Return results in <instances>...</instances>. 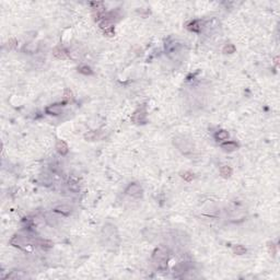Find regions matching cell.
Here are the masks:
<instances>
[{"label":"cell","mask_w":280,"mask_h":280,"mask_svg":"<svg viewBox=\"0 0 280 280\" xmlns=\"http://www.w3.org/2000/svg\"><path fill=\"white\" fill-rule=\"evenodd\" d=\"M54 55H55L57 58H59V59H65V58L67 57V51H66L64 48H61V47H57V48L54 51Z\"/></svg>","instance_id":"obj_10"},{"label":"cell","mask_w":280,"mask_h":280,"mask_svg":"<svg viewBox=\"0 0 280 280\" xmlns=\"http://www.w3.org/2000/svg\"><path fill=\"white\" fill-rule=\"evenodd\" d=\"M146 111L144 109H139L137 112H135L134 115H132V121L136 124H140V123H144L146 122Z\"/></svg>","instance_id":"obj_4"},{"label":"cell","mask_w":280,"mask_h":280,"mask_svg":"<svg viewBox=\"0 0 280 280\" xmlns=\"http://www.w3.org/2000/svg\"><path fill=\"white\" fill-rule=\"evenodd\" d=\"M173 142L176 146V148H177L180 151H182L183 153H188L193 150L190 142L188 141V140H185L184 138H178V137H176V138H174Z\"/></svg>","instance_id":"obj_2"},{"label":"cell","mask_w":280,"mask_h":280,"mask_svg":"<svg viewBox=\"0 0 280 280\" xmlns=\"http://www.w3.org/2000/svg\"><path fill=\"white\" fill-rule=\"evenodd\" d=\"M233 252L235 253L236 255H243L246 253V248L244 247L243 245H235L233 247Z\"/></svg>","instance_id":"obj_15"},{"label":"cell","mask_w":280,"mask_h":280,"mask_svg":"<svg viewBox=\"0 0 280 280\" xmlns=\"http://www.w3.org/2000/svg\"><path fill=\"white\" fill-rule=\"evenodd\" d=\"M56 149L61 155H66L68 153V146L63 140H58L57 144H56Z\"/></svg>","instance_id":"obj_5"},{"label":"cell","mask_w":280,"mask_h":280,"mask_svg":"<svg viewBox=\"0 0 280 280\" xmlns=\"http://www.w3.org/2000/svg\"><path fill=\"white\" fill-rule=\"evenodd\" d=\"M188 269V265L187 263H180L177 264L175 267H174V273H185Z\"/></svg>","instance_id":"obj_12"},{"label":"cell","mask_w":280,"mask_h":280,"mask_svg":"<svg viewBox=\"0 0 280 280\" xmlns=\"http://www.w3.org/2000/svg\"><path fill=\"white\" fill-rule=\"evenodd\" d=\"M46 113L49 115H59L61 113V106L58 104L49 105L46 107Z\"/></svg>","instance_id":"obj_6"},{"label":"cell","mask_w":280,"mask_h":280,"mask_svg":"<svg viewBox=\"0 0 280 280\" xmlns=\"http://www.w3.org/2000/svg\"><path fill=\"white\" fill-rule=\"evenodd\" d=\"M182 177H183L185 181L190 182V181L194 180V174L190 173V172H184V173L182 174Z\"/></svg>","instance_id":"obj_18"},{"label":"cell","mask_w":280,"mask_h":280,"mask_svg":"<svg viewBox=\"0 0 280 280\" xmlns=\"http://www.w3.org/2000/svg\"><path fill=\"white\" fill-rule=\"evenodd\" d=\"M126 194L134 197V198H140L142 196V188L139 184L132 183L126 188Z\"/></svg>","instance_id":"obj_3"},{"label":"cell","mask_w":280,"mask_h":280,"mask_svg":"<svg viewBox=\"0 0 280 280\" xmlns=\"http://www.w3.org/2000/svg\"><path fill=\"white\" fill-rule=\"evenodd\" d=\"M215 138L217 141H222V140H227L229 138V134L225 130H220V131H217L215 135Z\"/></svg>","instance_id":"obj_9"},{"label":"cell","mask_w":280,"mask_h":280,"mask_svg":"<svg viewBox=\"0 0 280 280\" xmlns=\"http://www.w3.org/2000/svg\"><path fill=\"white\" fill-rule=\"evenodd\" d=\"M234 51H235V47H234V45H232V44H228L223 47V53H225V54H232V53H234Z\"/></svg>","instance_id":"obj_17"},{"label":"cell","mask_w":280,"mask_h":280,"mask_svg":"<svg viewBox=\"0 0 280 280\" xmlns=\"http://www.w3.org/2000/svg\"><path fill=\"white\" fill-rule=\"evenodd\" d=\"M202 29V25H200V22L199 21H193L192 23L188 25V30L193 31V32H199Z\"/></svg>","instance_id":"obj_14"},{"label":"cell","mask_w":280,"mask_h":280,"mask_svg":"<svg viewBox=\"0 0 280 280\" xmlns=\"http://www.w3.org/2000/svg\"><path fill=\"white\" fill-rule=\"evenodd\" d=\"M153 262L158 265L159 268H165L167 266V254L163 248H158L153 253Z\"/></svg>","instance_id":"obj_1"},{"label":"cell","mask_w":280,"mask_h":280,"mask_svg":"<svg viewBox=\"0 0 280 280\" xmlns=\"http://www.w3.org/2000/svg\"><path fill=\"white\" fill-rule=\"evenodd\" d=\"M220 174H221V176L222 177H230V176L232 175V169L230 167H227V165H224V167H222L221 169H220Z\"/></svg>","instance_id":"obj_11"},{"label":"cell","mask_w":280,"mask_h":280,"mask_svg":"<svg viewBox=\"0 0 280 280\" xmlns=\"http://www.w3.org/2000/svg\"><path fill=\"white\" fill-rule=\"evenodd\" d=\"M37 245H39L44 250H48L53 246V242L51 241H47V240H38L37 241Z\"/></svg>","instance_id":"obj_13"},{"label":"cell","mask_w":280,"mask_h":280,"mask_svg":"<svg viewBox=\"0 0 280 280\" xmlns=\"http://www.w3.org/2000/svg\"><path fill=\"white\" fill-rule=\"evenodd\" d=\"M55 211L58 213H61L64 216H68L71 213V208L68 205H59L55 208Z\"/></svg>","instance_id":"obj_7"},{"label":"cell","mask_w":280,"mask_h":280,"mask_svg":"<svg viewBox=\"0 0 280 280\" xmlns=\"http://www.w3.org/2000/svg\"><path fill=\"white\" fill-rule=\"evenodd\" d=\"M221 148L225 151H234L236 148H238V144L234 141H227V142H223L221 144Z\"/></svg>","instance_id":"obj_8"},{"label":"cell","mask_w":280,"mask_h":280,"mask_svg":"<svg viewBox=\"0 0 280 280\" xmlns=\"http://www.w3.org/2000/svg\"><path fill=\"white\" fill-rule=\"evenodd\" d=\"M79 72L80 73H83V74H91L92 73V70H91L90 67H88V66H81L80 68H78Z\"/></svg>","instance_id":"obj_16"},{"label":"cell","mask_w":280,"mask_h":280,"mask_svg":"<svg viewBox=\"0 0 280 280\" xmlns=\"http://www.w3.org/2000/svg\"><path fill=\"white\" fill-rule=\"evenodd\" d=\"M64 96H65L66 99H71V97H72V92L69 90V89H67V90L65 91V94H64Z\"/></svg>","instance_id":"obj_19"}]
</instances>
